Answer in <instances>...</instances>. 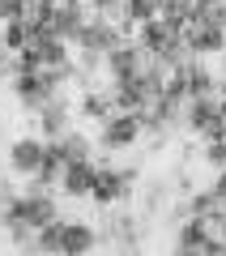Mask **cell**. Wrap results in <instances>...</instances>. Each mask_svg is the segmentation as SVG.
I'll return each instance as SVG.
<instances>
[{
  "mask_svg": "<svg viewBox=\"0 0 226 256\" xmlns=\"http://www.w3.org/2000/svg\"><path fill=\"white\" fill-rule=\"evenodd\" d=\"M222 235H226V226H222Z\"/></svg>",
  "mask_w": 226,
  "mask_h": 256,
  "instance_id": "cell-20",
  "label": "cell"
},
{
  "mask_svg": "<svg viewBox=\"0 0 226 256\" xmlns=\"http://www.w3.org/2000/svg\"><path fill=\"white\" fill-rule=\"evenodd\" d=\"M43 154H47V146L38 137H22V141H13V146H9V166H13V171H22V175H38Z\"/></svg>",
  "mask_w": 226,
  "mask_h": 256,
  "instance_id": "cell-2",
  "label": "cell"
},
{
  "mask_svg": "<svg viewBox=\"0 0 226 256\" xmlns=\"http://www.w3.org/2000/svg\"><path fill=\"white\" fill-rule=\"evenodd\" d=\"M209 244V235H205V222H188V226H184L180 230V248H196V252H200V248H205Z\"/></svg>",
  "mask_w": 226,
  "mask_h": 256,
  "instance_id": "cell-12",
  "label": "cell"
},
{
  "mask_svg": "<svg viewBox=\"0 0 226 256\" xmlns=\"http://www.w3.org/2000/svg\"><path fill=\"white\" fill-rule=\"evenodd\" d=\"M0 146H4V124H0Z\"/></svg>",
  "mask_w": 226,
  "mask_h": 256,
  "instance_id": "cell-19",
  "label": "cell"
},
{
  "mask_svg": "<svg viewBox=\"0 0 226 256\" xmlns=\"http://www.w3.org/2000/svg\"><path fill=\"white\" fill-rule=\"evenodd\" d=\"M82 43H86V52H107V47H111V30H102V26H86L82 30Z\"/></svg>",
  "mask_w": 226,
  "mask_h": 256,
  "instance_id": "cell-13",
  "label": "cell"
},
{
  "mask_svg": "<svg viewBox=\"0 0 226 256\" xmlns=\"http://www.w3.org/2000/svg\"><path fill=\"white\" fill-rule=\"evenodd\" d=\"M60 146V154H64V162H90V141L86 137H77V132H68L64 141H56Z\"/></svg>",
  "mask_w": 226,
  "mask_h": 256,
  "instance_id": "cell-10",
  "label": "cell"
},
{
  "mask_svg": "<svg viewBox=\"0 0 226 256\" xmlns=\"http://www.w3.org/2000/svg\"><path fill=\"white\" fill-rule=\"evenodd\" d=\"M60 239H64V222H52V226H43V230L34 235V252L60 256Z\"/></svg>",
  "mask_w": 226,
  "mask_h": 256,
  "instance_id": "cell-8",
  "label": "cell"
},
{
  "mask_svg": "<svg viewBox=\"0 0 226 256\" xmlns=\"http://www.w3.org/2000/svg\"><path fill=\"white\" fill-rule=\"evenodd\" d=\"M86 116H107V98H102V94L86 98Z\"/></svg>",
  "mask_w": 226,
  "mask_h": 256,
  "instance_id": "cell-15",
  "label": "cell"
},
{
  "mask_svg": "<svg viewBox=\"0 0 226 256\" xmlns=\"http://www.w3.org/2000/svg\"><path fill=\"white\" fill-rule=\"evenodd\" d=\"M30 43H34V26H30L26 18H22V22H9V26H4V47H9V52H18V56H22Z\"/></svg>",
  "mask_w": 226,
  "mask_h": 256,
  "instance_id": "cell-7",
  "label": "cell"
},
{
  "mask_svg": "<svg viewBox=\"0 0 226 256\" xmlns=\"http://www.w3.org/2000/svg\"><path fill=\"white\" fill-rule=\"evenodd\" d=\"M98 244L86 222H64V239H60V256H90V248Z\"/></svg>",
  "mask_w": 226,
  "mask_h": 256,
  "instance_id": "cell-4",
  "label": "cell"
},
{
  "mask_svg": "<svg viewBox=\"0 0 226 256\" xmlns=\"http://www.w3.org/2000/svg\"><path fill=\"white\" fill-rule=\"evenodd\" d=\"M192 128H200V132L222 128V111H218L209 98H196V102H192Z\"/></svg>",
  "mask_w": 226,
  "mask_h": 256,
  "instance_id": "cell-6",
  "label": "cell"
},
{
  "mask_svg": "<svg viewBox=\"0 0 226 256\" xmlns=\"http://www.w3.org/2000/svg\"><path fill=\"white\" fill-rule=\"evenodd\" d=\"M136 137H141V116L136 111H116L102 124V146L107 150H128V146H136Z\"/></svg>",
  "mask_w": 226,
  "mask_h": 256,
  "instance_id": "cell-1",
  "label": "cell"
},
{
  "mask_svg": "<svg viewBox=\"0 0 226 256\" xmlns=\"http://www.w3.org/2000/svg\"><path fill=\"white\" fill-rule=\"evenodd\" d=\"M38 124H43V132H47V137L64 132V124H68V111H64V102H47V107L38 111Z\"/></svg>",
  "mask_w": 226,
  "mask_h": 256,
  "instance_id": "cell-9",
  "label": "cell"
},
{
  "mask_svg": "<svg viewBox=\"0 0 226 256\" xmlns=\"http://www.w3.org/2000/svg\"><path fill=\"white\" fill-rule=\"evenodd\" d=\"M4 56H9V47H4V34H0V64H4Z\"/></svg>",
  "mask_w": 226,
  "mask_h": 256,
  "instance_id": "cell-18",
  "label": "cell"
},
{
  "mask_svg": "<svg viewBox=\"0 0 226 256\" xmlns=\"http://www.w3.org/2000/svg\"><path fill=\"white\" fill-rule=\"evenodd\" d=\"M94 180H98V166H94V162H68V166H64V175H60V184H64L68 196H90Z\"/></svg>",
  "mask_w": 226,
  "mask_h": 256,
  "instance_id": "cell-3",
  "label": "cell"
},
{
  "mask_svg": "<svg viewBox=\"0 0 226 256\" xmlns=\"http://www.w3.org/2000/svg\"><path fill=\"white\" fill-rule=\"evenodd\" d=\"M13 201H18V192H13V184H9V180H0V210H9Z\"/></svg>",
  "mask_w": 226,
  "mask_h": 256,
  "instance_id": "cell-16",
  "label": "cell"
},
{
  "mask_svg": "<svg viewBox=\"0 0 226 256\" xmlns=\"http://www.w3.org/2000/svg\"><path fill=\"white\" fill-rule=\"evenodd\" d=\"M98 205H111V201H120L124 196V175L120 171H111V166H98V180H94V192H90Z\"/></svg>",
  "mask_w": 226,
  "mask_h": 256,
  "instance_id": "cell-5",
  "label": "cell"
},
{
  "mask_svg": "<svg viewBox=\"0 0 226 256\" xmlns=\"http://www.w3.org/2000/svg\"><path fill=\"white\" fill-rule=\"evenodd\" d=\"M0 18L4 22H22L26 18V0H0Z\"/></svg>",
  "mask_w": 226,
  "mask_h": 256,
  "instance_id": "cell-14",
  "label": "cell"
},
{
  "mask_svg": "<svg viewBox=\"0 0 226 256\" xmlns=\"http://www.w3.org/2000/svg\"><path fill=\"white\" fill-rule=\"evenodd\" d=\"M171 43H175V30H171V26H162V22H150V26H145V47L166 52Z\"/></svg>",
  "mask_w": 226,
  "mask_h": 256,
  "instance_id": "cell-11",
  "label": "cell"
},
{
  "mask_svg": "<svg viewBox=\"0 0 226 256\" xmlns=\"http://www.w3.org/2000/svg\"><path fill=\"white\" fill-rule=\"evenodd\" d=\"M175 256H205V252H196V248H175Z\"/></svg>",
  "mask_w": 226,
  "mask_h": 256,
  "instance_id": "cell-17",
  "label": "cell"
}]
</instances>
